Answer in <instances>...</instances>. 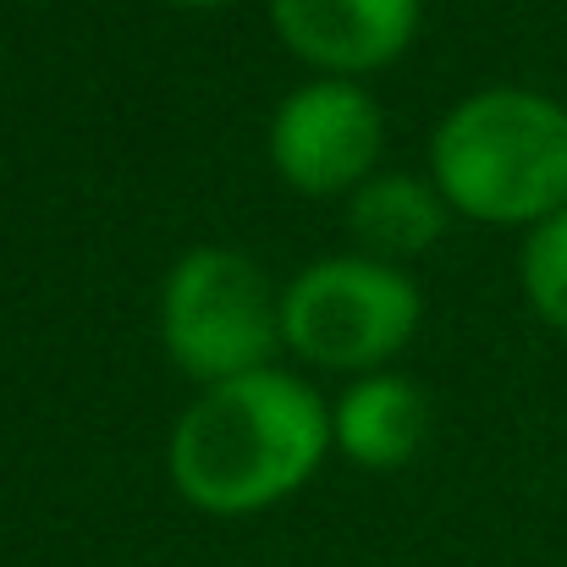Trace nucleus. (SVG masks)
I'll use <instances>...</instances> for the list:
<instances>
[{"label": "nucleus", "mask_w": 567, "mask_h": 567, "mask_svg": "<svg viewBox=\"0 0 567 567\" xmlns=\"http://www.w3.org/2000/svg\"><path fill=\"white\" fill-rule=\"evenodd\" d=\"M177 11H226V6H243V0H166Z\"/></svg>", "instance_id": "nucleus-10"}, {"label": "nucleus", "mask_w": 567, "mask_h": 567, "mask_svg": "<svg viewBox=\"0 0 567 567\" xmlns=\"http://www.w3.org/2000/svg\"><path fill=\"white\" fill-rule=\"evenodd\" d=\"M385 111L353 78H309L281 94L265 127L270 172L303 198H348L380 172Z\"/></svg>", "instance_id": "nucleus-5"}, {"label": "nucleus", "mask_w": 567, "mask_h": 567, "mask_svg": "<svg viewBox=\"0 0 567 567\" xmlns=\"http://www.w3.org/2000/svg\"><path fill=\"white\" fill-rule=\"evenodd\" d=\"M342 204H348L353 248L370 254V259H385V265H408V259L430 254L446 237V220H452L435 183L413 177V172H375Z\"/></svg>", "instance_id": "nucleus-8"}, {"label": "nucleus", "mask_w": 567, "mask_h": 567, "mask_svg": "<svg viewBox=\"0 0 567 567\" xmlns=\"http://www.w3.org/2000/svg\"><path fill=\"white\" fill-rule=\"evenodd\" d=\"M424 441H430V396L402 370L353 375L331 402V452L348 457L353 468L391 474L413 463Z\"/></svg>", "instance_id": "nucleus-7"}, {"label": "nucleus", "mask_w": 567, "mask_h": 567, "mask_svg": "<svg viewBox=\"0 0 567 567\" xmlns=\"http://www.w3.org/2000/svg\"><path fill=\"white\" fill-rule=\"evenodd\" d=\"M161 348L193 385L270 370L281 342V287L243 248H188L161 281Z\"/></svg>", "instance_id": "nucleus-4"}, {"label": "nucleus", "mask_w": 567, "mask_h": 567, "mask_svg": "<svg viewBox=\"0 0 567 567\" xmlns=\"http://www.w3.org/2000/svg\"><path fill=\"white\" fill-rule=\"evenodd\" d=\"M518 292L529 315L567 337V209L535 220L518 243Z\"/></svg>", "instance_id": "nucleus-9"}, {"label": "nucleus", "mask_w": 567, "mask_h": 567, "mask_svg": "<svg viewBox=\"0 0 567 567\" xmlns=\"http://www.w3.org/2000/svg\"><path fill=\"white\" fill-rule=\"evenodd\" d=\"M424 177L452 215L529 231L567 209V105L524 83L463 94L430 133Z\"/></svg>", "instance_id": "nucleus-2"}, {"label": "nucleus", "mask_w": 567, "mask_h": 567, "mask_svg": "<svg viewBox=\"0 0 567 567\" xmlns=\"http://www.w3.org/2000/svg\"><path fill=\"white\" fill-rule=\"evenodd\" d=\"M424 292L402 265L370 259L359 248L303 265L281 287V342L298 364L331 375L391 370L419 337Z\"/></svg>", "instance_id": "nucleus-3"}, {"label": "nucleus", "mask_w": 567, "mask_h": 567, "mask_svg": "<svg viewBox=\"0 0 567 567\" xmlns=\"http://www.w3.org/2000/svg\"><path fill=\"white\" fill-rule=\"evenodd\" d=\"M331 457V402L303 375L270 364L198 385L166 441V480L204 518H254L298 491Z\"/></svg>", "instance_id": "nucleus-1"}, {"label": "nucleus", "mask_w": 567, "mask_h": 567, "mask_svg": "<svg viewBox=\"0 0 567 567\" xmlns=\"http://www.w3.org/2000/svg\"><path fill=\"white\" fill-rule=\"evenodd\" d=\"M424 22V0H270V28L315 78H375L396 66Z\"/></svg>", "instance_id": "nucleus-6"}, {"label": "nucleus", "mask_w": 567, "mask_h": 567, "mask_svg": "<svg viewBox=\"0 0 567 567\" xmlns=\"http://www.w3.org/2000/svg\"><path fill=\"white\" fill-rule=\"evenodd\" d=\"M22 6H50V0H22Z\"/></svg>", "instance_id": "nucleus-11"}]
</instances>
